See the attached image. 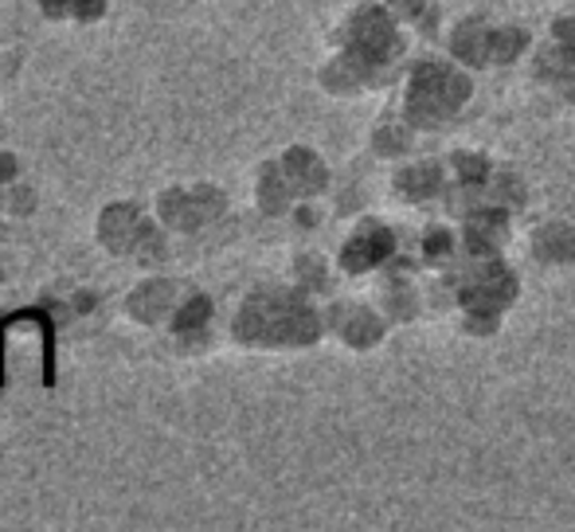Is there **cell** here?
Returning a JSON list of instances; mask_svg holds the SVG:
<instances>
[{
  "label": "cell",
  "mask_w": 575,
  "mask_h": 532,
  "mask_svg": "<svg viewBox=\"0 0 575 532\" xmlns=\"http://www.w3.org/2000/svg\"><path fill=\"white\" fill-rule=\"evenodd\" d=\"M47 20H78V24H95L106 17L110 0H40Z\"/></svg>",
  "instance_id": "5"
},
{
  "label": "cell",
  "mask_w": 575,
  "mask_h": 532,
  "mask_svg": "<svg viewBox=\"0 0 575 532\" xmlns=\"http://www.w3.org/2000/svg\"><path fill=\"white\" fill-rule=\"evenodd\" d=\"M224 212V192L196 184V189H164L157 196V220L172 232H200L207 220Z\"/></svg>",
  "instance_id": "3"
},
{
  "label": "cell",
  "mask_w": 575,
  "mask_h": 532,
  "mask_svg": "<svg viewBox=\"0 0 575 532\" xmlns=\"http://www.w3.org/2000/svg\"><path fill=\"white\" fill-rule=\"evenodd\" d=\"M177 306H181L177 283H169V278H149V283H141L138 290L129 294L126 313L134 321H141V326H161V321H172Z\"/></svg>",
  "instance_id": "4"
},
{
  "label": "cell",
  "mask_w": 575,
  "mask_h": 532,
  "mask_svg": "<svg viewBox=\"0 0 575 532\" xmlns=\"http://www.w3.org/2000/svg\"><path fill=\"white\" fill-rule=\"evenodd\" d=\"M98 243H103L110 255L134 258L138 266H161L169 258V243H164V232L141 212L138 204L129 200H118V204L103 208L98 215Z\"/></svg>",
  "instance_id": "1"
},
{
  "label": "cell",
  "mask_w": 575,
  "mask_h": 532,
  "mask_svg": "<svg viewBox=\"0 0 575 532\" xmlns=\"http://www.w3.org/2000/svg\"><path fill=\"white\" fill-rule=\"evenodd\" d=\"M0 283H4V258H0Z\"/></svg>",
  "instance_id": "9"
},
{
  "label": "cell",
  "mask_w": 575,
  "mask_h": 532,
  "mask_svg": "<svg viewBox=\"0 0 575 532\" xmlns=\"http://www.w3.org/2000/svg\"><path fill=\"white\" fill-rule=\"evenodd\" d=\"M207 318H212V301H207L204 294H192V298H184L181 306H177V313H172V333L177 337L200 333V329L207 326Z\"/></svg>",
  "instance_id": "6"
},
{
  "label": "cell",
  "mask_w": 575,
  "mask_h": 532,
  "mask_svg": "<svg viewBox=\"0 0 575 532\" xmlns=\"http://www.w3.org/2000/svg\"><path fill=\"white\" fill-rule=\"evenodd\" d=\"M20 181V161L17 153H9V149H0V189H9V184Z\"/></svg>",
  "instance_id": "8"
},
{
  "label": "cell",
  "mask_w": 575,
  "mask_h": 532,
  "mask_svg": "<svg viewBox=\"0 0 575 532\" xmlns=\"http://www.w3.org/2000/svg\"><path fill=\"white\" fill-rule=\"evenodd\" d=\"M301 321L306 313L294 309L283 294H255L247 306L239 309V329L235 333L247 337V341H267V344H286L301 341Z\"/></svg>",
  "instance_id": "2"
},
{
  "label": "cell",
  "mask_w": 575,
  "mask_h": 532,
  "mask_svg": "<svg viewBox=\"0 0 575 532\" xmlns=\"http://www.w3.org/2000/svg\"><path fill=\"white\" fill-rule=\"evenodd\" d=\"M4 208H9L12 215H32L35 212V189L32 184H9V192H4Z\"/></svg>",
  "instance_id": "7"
}]
</instances>
